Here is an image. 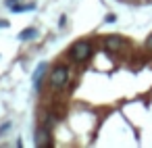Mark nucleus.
<instances>
[{"label": "nucleus", "mask_w": 152, "mask_h": 148, "mask_svg": "<svg viewBox=\"0 0 152 148\" xmlns=\"http://www.w3.org/2000/svg\"><path fill=\"white\" fill-rule=\"evenodd\" d=\"M69 77H71L69 67H67V65H58V67H54V71L50 73V84H52V88L63 90V88L69 84Z\"/></svg>", "instance_id": "1"}, {"label": "nucleus", "mask_w": 152, "mask_h": 148, "mask_svg": "<svg viewBox=\"0 0 152 148\" xmlns=\"http://www.w3.org/2000/svg\"><path fill=\"white\" fill-rule=\"evenodd\" d=\"M90 54H92V46H90V42H86V40H83V42H81V40L75 42L73 48H71V56H73L75 61H79V63L86 61Z\"/></svg>", "instance_id": "2"}, {"label": "nucleus", "mask_w": 152, "mask_h": 148, "mask_svg": "<svg viewBox=\"0 0 152 148\" xmlns=\"http://www.w3.org/2000/svg\"><path fill=\"white\" fill-rule=\"evenodd\" d=\"M46 63H40L38 67H36V71H34V75H31V84H34V88L36 90H40V81H42V77H44V71H46Z\"/></svg>", "instance_id": "3"}, {"label": "nucleus", "mask_w": 152, "mask_h": 148, "mask_svg": "<svg viewBox=\"0 0 152 148\" xmlns=\"http://www.w3.org/2000/svg\"><path fill=\"white\" fill-rule=\"evenodd\" d=\"M104 46L108 50H119V48H123V40L119 36H108V38H104Z\"/></svg>", "instance_id": "4"}, {"label": "nucleus", "mask_w": 152, "mask_h": 148, "mask_svg": "<svg viewBox=\"0 0 152 148\" xmlns=\"http://www.w3.org/2000/svg\"><path fill=\"white\" fill-rule=\"evenodd\" d=\"M46 138H48L46 129H44V127H40V129L36 131V144H38V146H46Z\"/></svg>", "instance_id": "5"}, {"label": "nucleus", "mask_w": 152, "mask_h": 148, "mask_svg": "<svg viewBox=\"0 0 152 148\" xmlns=\"http://www.w3.org/2000/svg\"><path fill=\"white\" fill-rule=\"evenodd\" d=\"M38 36V32L34 29V27H27V29H23L21 34H19V40H31V38H36Z\"/></svg>", "instance_id": "6"}, {"label": "nucleus", "mask_w": 152, "mask_h": 148, "mask_svg": "<svg viewBox=\"0 0 152 148\" xmlns=\"http://www.w3.org/2000/svg\"><path fill=\"white\" fill-rule=\"evenodd\" d=\"M115 21V15H106V23H113Z\"/></svg>", "instance_id": "7"}, {"label": "nucleus", "mask_w": 152, "mask_h": 148, "mask_svg": "<svg viewBox=\"0 0 152 148\" xmlns=\"http://www.w3.org/2000/svg\"><path fill=\"white\" fill-rule=\"evenodd\" d=\"M148 48H152V36L148 38Z\"/></svg>", "instance_id": "8"}, {"label": "nucleus", "mask_w": 152, "mask_h": 148, "mask_svg": "<svg viewBox=\"0 0 152 148\" xmlns=\"http://www.w3.org/2000/svg\"><path fill=\"white\" fill-rule=\"evenodd\" d=\"M13 2H17V0H7V4H9V7H11Z\"/></svg>", "instance_id": "9"}]
</instances>
